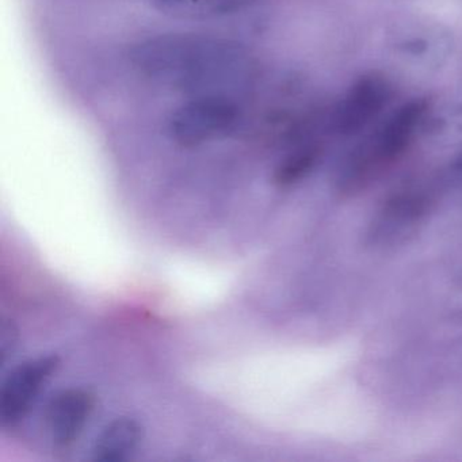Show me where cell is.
<instances>
[{"label":"cell","mask_w":462,"mask_h":462,"mask_svg":"<svg viewBox=\"0 0 462 462\" xmlns=\"http://www.w3.org/2000/svg\"><path fill=\"white\" fill-rule=\"evenodd\" d=\"M134 69L151 83L190 97L235 98L254 85L258 64L239 42L202 34L147 37L129 51Z\"/></svg>","instance_id":"6da1fadb"},{"label":"cell","mask_w":462,"mask_h":462,"mask_svg":"<svg viewBox=\"0 0 462 462\" xmlns=\"http://www.w3.org/2000/svg\"><path fill=\"white\" fill-rule=\"evenodd\" d=\"M427 113L424 99H412L394 110L385 123L343 162L337 190L353 197L369 188L389 166L399 161L412 142Z\"/></svg>","instance_id":"7a4b0ae2"},{"label":"cell","mask_w":462,"mask_h":462,"mask_svg":"<svg viewBox=\"0 0 462 462\" xmlns=\"http://www.w3.org/2000/svg\"><path fill=\"white\" fill-rule=\"evenodd\" d=\"M437 193L423 182L397 189L370 218L365 245L377 253H391L415 239L434 212Z\"/></svg>","instance_id":"3957f363"},{"label":"cell","mask_w":462,"mask_h":462,"mask_svg":"<svg viewBox=\"0 0 462 462\" xmlns=\"http://www.w3.org/2000/svg\"><path fill=\"white\" fill-rule=\"evenodd\" d=\"M240 121L242 112L235 98L190 97L169 116L166 131L175 144L193 148L229 136Z\"/></svg>","instance_id":"277c9868"},{"label":"cell","mask_w":462,"mask_h":462,"mask_svg":"<svg viewBox=\"0 0 462 462\" xmlns=\"http://www.w3.org/2000/svg\"><path fill=\"white\" fill-rule=\"evenodd\" d=\"M59 365L58 356H42L23 362L7 375L0 392L2 426L14 427L25 419Z\"/></svg>","instance_id":"5b68a950"},{"label":"cell","mask_w":462,"mask_h":462,"mask_svg":"<svg viewBox=\"0 0 462 462\" xmlns=\"http://www.w3.org/2000/svg\"><path fill=\"white\" fill-rule=\"evenodd\" d=\"M388 80L378 74L365 75L339 102L332 117V126L342 136H353L366 129L391 101Z\"/></svg>","instance_id":"8992f818"},{"label":"cell","mask_w":462,"mask_h":462,"mask_svg":"<svg viewBox=\"0 0 462 462\" xmlns=\"http://www.w3.org/2000/svg\"><path fill=\"white\" fill-rule=\"evenodd\" d=\"M94 405L96 399L86 389H64L56 393L45 411V423L53 443L60 448L72 445L85 430Z\"/></svg>","instance_id":"52a82bcc"},{"label":"cell","mask_w":462,"mask_h":462,"mask_svg":"<svg viewBox=\"0 0 462 462\" xmlns=\"http://www.w3.org/2000/svg\"><path fill=\"white\" fill-rule=\"evenodd\" d=\"M143 439V427L131 418L110 421L97 438L93 448L96 461L116 462L129 458Z\"/></svg>","instance_id":"ba28073f"},{"label":"cell","mask_w":462,"mask_h":462,"mask_svg":"<svg viewBox=\"0 0 462 462\" xmlns=\"http://www.w3.org/2000/svg\"><path fill=\"white\" fill-rule=\"evenodd\" d=\"M162 14L175 20L209 21L242 12L255 0H151Z\"/></svg>","instance_id":"9c48e42d"},{"label":"cell","mask_w":462,"mask_h":462,"mask_svg":"<svg viewBox=\"0 0 462 462\" xmlns=\"http://www.w3.org/2000/svg\"><path fill=\"white\" fill-rule=\"evenodd\" d=\"M320 159V150L315 145L299 148L286 156L275 170L274 182L281 188L296 185L312 172Z\"/></svg>","instance_id":"30bf717a"},{"label":"cell","mask_w":462,"mask_h":462,"mask_svg":"<svg viewBox=\"0 0 462 462\" xmlns=\"http://www.w3.org/2000/svg\"><path fill=\"white\" fill-rule=\"evenodd\" d=\"M18 345V329L10 320L2 321L0 326V361L6 364L7 359L13 356Z\"/></svg>","instance_id":"8fae6325"},{"label":"cell","mask_w":462,"mask_h":462,"mask_svg":"<svg viewBox=\"0 0 462 462\" xmlns=\"http://www.w3.org/2000/svg\"><path fill=\"white\" fill-rule=\"evenodd\" d=\"M451 175H453L454 180L462 183V152L457 156L456 161L451 164Z\"/></svg>","instance_id":"7c38bea8"}]
</instances>
